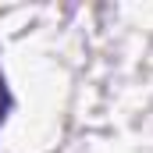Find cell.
I'll use <instances>...</instances> for the list:
<instances>
[{"mask_svg": "<svg viewBox=\"0 0 153 153\" xmlns=\"http://www.w3.org/2000/svg\"><path fill=\"white\" fill-rule=\"evenodd\" d=\"M11 111V93H7V85H4V75H0V128H4V117Z\"/></svg>", "mask_w": 153, "mask_h": 153, "instance_id": "cell-1", "label": "cell"}]
</instances>
